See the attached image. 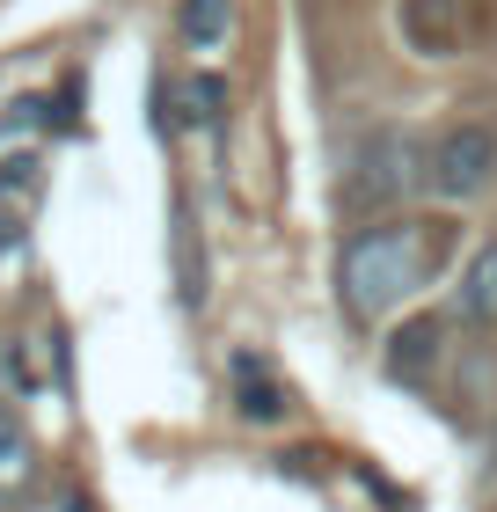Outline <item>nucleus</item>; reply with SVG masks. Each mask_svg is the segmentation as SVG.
Returning a JSON list of instances; mask_svg holds the SVG:
<instances>
[{
  "instance_id": "nucleus-1",
  "label": "nucleus",
  "mask_w": 497,
  "mask_h": 512,
  "mask_svg": "<svg viewBox=\"0 0 497 512\" xmlns=\"http://www.w3.org/2000/svg\"><path fill=\"white\" fill-rule=\"evenodd\" d=\"M432 256H439V235H432V227H417V220L359 227V235L344 242V256H337V300L359 322H381L388 308H402V300L424 286Z\"/></svg>"
},
{
  "instance_id": "nucleus-2",
  "label": "nucleus",
  "mask_w": 497,
  "mask_h": 512,
  "mask_svg": "<svg viewBox=\"0 0 497 512\" xmlns=\"http://www.w3.org/2000/svg\"><path fill=\"white\" fill-rule=\"evenodd\" d=\"M410 183H417V139L410 132H366L359 154H351V169H344V183H337V205L344 213H381V205H395Z\"/></svg>"
},
{
  "instance_id": "nucleus-3",
  "label": "nucleus",
  "mask_w": 497,
  "mask_h": 512,
  "mask_svg": "<svg viewBox=\"0 0 497 512\" xmlns=\"http://www.w3.org/2000/svg\"><path fill=\"white\" fill-rule=\"evenodd\" d=\"M424 183H432L446 205L483 198L490 183H497V132H490V125H454V132L432 147V161H424Z\"/></svg>"
},
{
  "instance_id": "nucleus-4",
  "label": "nucleus",
  "mask_w": 497,
  "mask_h": 512,
  "mask_svg": "<svg viewBox=\"0 0 497 512\" xmlns=\"http://www.w3.org/2000/svg\"><path fill=\"white\" fill-rule=\"evenodd\" d=\"M402 37H410L424 59L454 52L461 44V0H402Z\"/></svg>"
},
{
  "instance_id": "nucleus-5",
  "label": "nucleus",
  "mask_w": 497,
  "mask_h": 512,
  "mask_svg": "<svg viewBox=\"0 0 497 512\" xmlns=\"http://www.w3.org/2000/svg\"><path fill=\"white\" fill-rule=\"evenodd\" d=\"M432 359H439V322L432 315L402 322V330L388 337V374L395 381H424V374H432Z\"/></svg>"
},
{
  "instance_id": "nucleus-6",
  "label": "nucleus",
  "mask_w": 497,
  "mask_h": 512,
  "mask_svg": "<svg viewBox=\"0 0 497 512\" xmlns=\"http://www.w3.org/2000/svg\"><path fill=\"white\" fill-rule=\"evenodd\" d=\"M454 308L468 322H497V242H483L476 256H468V271H461V286H454Z\"/></svg>"
},
{
  "instance_id": "nucleus-7",
  "label": "nucleus",
  "mask_w": 497,
  "mask_h": 512,
  "mask_svg": "<svg viewBox=\"0 0 497 512\" xmlns=\"http://www.w3.org/2000/svg\"><path fill=\"white\" fill-rule=\"evenodd\" d=\"M37 469V447H30V432H22V417L0 403V498H15L22 483H30Z\"/></svg>"
},
{
  "instance_id": "nucleus-8",
  "label": "nucleus",
  "mask_w": 497,
  "mask_h": 512,
  "mask_svg": "<svg viewBox=\"0 0 497 512\" xmlns=\"http://www.w3.org/2000/svg\"><path fill=\"white\" fill-rule=\"evenodd\" d=\"M234 381H242V417H256V425H271V417L286 410V395L264 381V366H256V359H234Z\"/></svg>"
},
{
  "instance_id": "nucleus-9",
  "label": "nucleus",
  "mask_w": 497,
  "mask_h": 512,
  "mask_svg": "<svg viewBox=\"0 0 497 512\" xmlns=\"http://www.w3.org/2000/svg\"><path fill=\"white\" fill-rule=\"evenodd\" d=\"M220 110H227V81L220 74L183 81V118H191V125H220Z\"/></svg>"
},
{
  "instance_id": "nucleus-10",
  "label": "nucleus",
  "mask_w": 497,
  "mask_h": 512,
  "mask_svg": "<svg viewBox=\"0 0 497 512\" xmlns=\"http://www.w3.org/2000/svg\"><path fill=\"white\" fill-rule=\"evenodd\" d=\"M183 37L191 44H220L227 37V0H183Z\"/></svg>"
},
{
  "instance_id": "nucleus-11",
  "label": "nucleus",
  "mask_w": 497,
  "mask_h": 512,
  "mask_svg": "<svg viewBox=\"0 0 497 512\" xmlns=\"http://www.w3.org/2000/svg\"><path fill=\"white\" fill-rule=\"evenodd\" d=\"M30 191H37V161L30 154L0 161V198H30Z\"/></svg>"
}]
</instances>
